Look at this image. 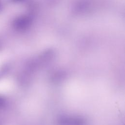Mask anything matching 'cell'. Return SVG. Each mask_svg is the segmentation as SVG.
<instances>
[{
	"instance_id": "1",
	"label": "cell",
	"mask_w": 125,
	"mask_h": 125,
	"mask_svg": "<svg viewBox=\"0 0 125 125\" xmlns=\"http://www.w3.org/2000/svg\"><path fill=\"white\" fill-rule=\"evenodd\" d=\"M5 103V101L4 99H3L2 97H0V107L4 106V104Z\"/></svg>"
},
{
	"instance_id": "2",
	"label": "cell",
	"mask_w": 125,
	"mask_h": 125,
	"mask_svg": "<svg viewBox=\"0 0 125 125\" xmlns=\"http://www.w3.org/2000/svg\"><path fill=\"white\" fill-rule=\"evenodd\" d=\"M0 6H1V5H0Z\"/></svg>"
}]
</instances>
